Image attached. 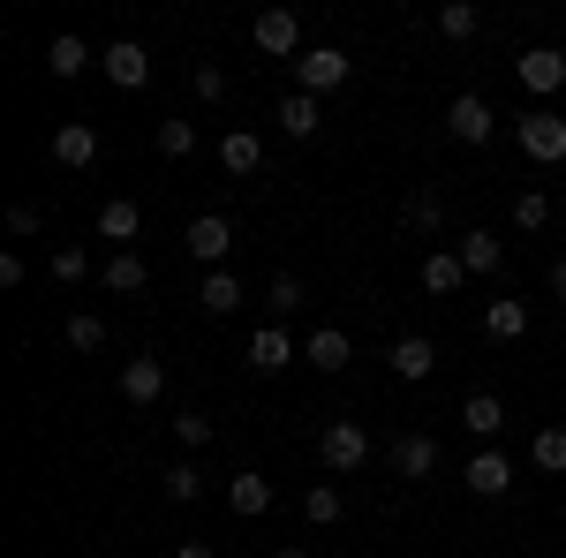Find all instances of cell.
<instances>
[{
	"instance_id": "6da1fadb",
	"label": "cell",
	"mask_w": 566,
	"mask_h": 558,
	"mask_svg": "<svg viewBox=\"0 0 566 558\" xmlns=\"http://www.w3.org/2000/svg\"><path fill=\"white\" fill-rule=\"evenodd\" d=\"M514 144H522L536 167H559V159H566V114H552V106L522 114V122H514Z\"/></svg>"
},
{
	"instance_id": "7a4b0ae2",
	"label": "cell",
	"mask_w": 566,
	"mask_h": 558,
	"mask_svg": "<svg viewBox=\"0 0 566 558\" xmlns=\"http://www.w3.org/2000/svg\"><path fill=\"white\" fill-rule=\"evenodd\" d=\"M317 461H325L333 475H355L363 461H370V430L348 423V415H340V423H325V430H317Z\"/></svg>"
},
{
	"instance_id": "3957f363",
	"label": "cell",
	"mask_w": 566,
	"mask_h": 558,
	"mask_svg": "<svg viewBox=\"0 0 566 558\" xmlns=\"http://www.w3.org/2000/svg\"><path fill=\"white\" fill-rule=\"evenodd\" d=\"M250 31H258V45L272 53V61H303V53H310V45H303V15H295V8H264Z\"/></svg>"
},
{
	"instance_id": "277c9868",
	"label": "cell",
	"mask_w": 566,
	"mask_h": 558,
	"mask_svg": "<svg viewBox=\"0 0 566 558\" xmlns=\"http://www.w3.org/2000/svg\"><path fill=\"white\" fill-rule=\"evenodd\" d=\"M348 53H340V45H310L303 61H295V91H310V98H317V91H340L348 84Z\"/></svg>"
},
{
	"instance_id": "5b68a950",
	"label": "cell",
	"mask_w": 566,
	"mask_h": 558,
	"mask_svg": "<svg viewBox=\"0 0 566 558\" xmlns=\"http://www.w3.org/2000/svg\"><path fill=\"white\" fill-rule=\"evenodd\" d=\"M181 242H189V257H197V264H212V272H227V250H234V227H227V212H197Z\"/></svg>"
},
{
	"instance_id": "8992f818",
	"label": "cell",
	"mask_w": 566,
	"mask_h": 558,
	"mask_svg": "<svg viewBox=\"0 0 566 558\" xmlns=\"http://www.w3.org/2000/svg\"><path fill=\"white\" fill-rule=\"evenodd\" d=\"M514 76H522L528 98H552V91H566V53L559 45H528L522 61H514Z\"/></svg>"
},
{
	"instance_id": "52a82bcc",
	"label": "cell",
	"mask_w": 566,
	"mask_h": 558,
	"mask_svg": "<svg viewBox=\"0 0 566 558\" xmlns=\"http://www.w3.org/2000/svg\"><path fill=\"white\" fill-rule=\"evenodd\" d=\"M122 400H129V408L167 400V362H159V355H129V362H122Z\"/></svg>"
},
{
	"instance_id": "ba28073f",
	"label": "cell",
	"mask_w": 566,
	"mask_h": 558,
	"mask_svg": "<svg viewBox=\"0 0 566 558\" xmlns=\"http://www.w3.org/2000/svg\"><path fill=\"white\" fill-rule=\"evenodd\" d=\"M431 468H438V438L431 430H400V438H392V475H400V483H423Z\"/></svg>"
},
{
	"instance_id": "9c48e42d",
	"label": "cell",
	"mask_w": 566,
	"mask_h": 558,
	"mask_svg": "<svg viewBox=\"0 0 566 558\" xmlns=\"http://www.w3.org/2000/svg\"><path fill=\"white\" fill-rule=\"evenodd\" d=\"M446 129L461 136V144H491V129H499V114H491V106H483L476 91H461V98H453V106H446Z\"/></svg>"
},
{
	"instance_id": "30bf717a",
	"label": "cell",
	"mask_w": 566,
	"mask_h": 558,
	"mask_svg": "<svg viewBox=\"0 0 566 558\" xmlns=\"http://www.w3.org/2000/svg\"><path fill=\"white\" fill-rule=\"evenodd\" d=\"M303 362H310V370H325V378H333V370H348V362H355V340L340 333V325H317V333L303 340Z\"/></svg>"
},
{
	"instance_id": "8fae6325",
	"label": "cell",
	"mask_w": 566,
	"mask_h": 558,
	"mask_svg": "<svg viewBox=\"0 0 566 558\" xmlns=\"http://www.w3.org/2000/svg\"><path fill=\"white\" fill-rule=\"evenodd\" d=\"M53 159L69 173L98 167V129H91V122H61V129H53Z\"/></svg>"
},
{
	"instance_id": "7c38bea8",
	"label": "cell",
	"mask_w": 566,
	"mask_h": 558,
	"mask_svg": "<svg viewBox=\"0 0 566 558\" xmlns=\"http://www.w3.org/2000/svg\"><path fill=\"white\" fill-rule=\"evenodd\" d=\"M106 76H114L122 91H144V84H151V53H144L136 39H114V45H106Z\"/></svg>"
},
{
	"instance_id": "4fadbf2b",
	"label": "cell",
	"mask_w": 566,
	"mask_h": 558,
	"mask_svg": "<svg viewBox=\"0 0 566 558\" xmlns=\"http://www.w3.org/2000/svg\"><path fill=\"white\" fill-rule=\"evenodd\" d=\"M453 257L469 264V280H483V272H499V264H506V242H499L491 227H469V234L453 242Z\"/></svg>"
},
{
	"instance_id": "5bb4252c",
	"label": "cell",
	"mask_w": 566,
	"mask_h": 558,
	"mask_svg": "<svg viewBox=\"0 0 566 558\" xmlns=\"http://www.w3.org/2000/svg\"><path fill=\"white\" fill-rule=\"evenodd\" d=\"M287 362H295L287 325H258V333H250V370H264V378H272V370H287Z\"/></svg>"
},
{
	"instance_id": "9a60e30c",
	"label": "cell",
	"mask_w": 566,
	"mask_h": 558,
	"mask_svg": "<svg viewBox=\"0 0 566 558\" xmlns=\"http://www.w3.org/2000/svg\"><path fill=\"white\" fill-rule=\"evenodd\" d=\"M483 333H491V340H528V302L522 295L483 302Z\"/></svg>"
},
{
	"instance_id": "2e32d148",
	"label": "cell",
	"mask_w": 566,
	"mask_h": 558,
	"mask_svg": "<svg viewBox=\"0 0 566 558\" xmlns=\"http://www.w3.org/2000/svg\"><path fill=\"white\" fill-rule=\"evenodd\" d=\"M438 370V347L423 333H408V340H392V378H408V386H423Z\"/></svg>"
},
{
	"instance_id": "e0dca14e",
	"label": "cell",
	"mask_w": 566,
	"mask_h": 558,
	"mask_svg": "<svg viewBox=\"0 0 566 558\" xmlns=\"http://www.w3.org/2000/svg\"><path fill=\"white\" fill-rule=\"evenodd\" d=\"M469 491H476V498H506V491H514V461H506V453H476V461H469Z\"/></svg>"
},
{
	"instance_id": "ac0fdd59",
	"label": "cell",
	"mask_w": 566,
	"mask_h": 558,
	"mask_svg": "<svg viewBox=\"0 0 566 558\" xmlns=\"http://www.w3.org/2000/svg\"><path fill=\"white\" fill-rule=\"evenodd\" d=\"M242 280H234V272H205V287H197V309H205V317H234V309H242Z\"/></svg>"
},
{
	"instance_id": "d6986e66",
	"label": "cell",
	"mask_w": 566,
	"mask_h": 558,
	"mask_svg": "<svg viewBox=\"0 0 566 558\" xmlns=\"http://www.w3.org/2000/svg\"><path fill=\"white\" fill-rule=\"evenodd\" d=\"M227 506H234V514H242V520L272 514V483H264L258 468H242V475H234V483H227Z\"/></svg>"
},
{
	"instance_id": "ffe728a7",
	"label": "cell",
	"mask_w": 566,
	"mask_h": 558,
	"mask_svg": "<svg viewBox=\"0 0 566 558\" xmlns=\"http://www.w3.org/2000/svg\"><path fill=\"white\" fill-rule=\"evenodd\" d=\"M461 423H469V438H499L506 430V400L499 392H469L461 400Z\"/></svg>"
},
{
	"instance_id": "44dd1931",
	"label": "cell",
	"mask_w": 566,
	"mask_h": 558,
	"mask_svg": "<svg viewBox=\"0 0 566 558\" xmlns=\"http://www.w3.org/2000/svg\"><path fill=\"white\" fill-rule=\"evenodd\" d=\"M219 167H227V173H258L264 167V144L250 129H227V136H219Z\"/></svg>"
},
{
	"instance_id": "7402d4cb",
	"label": "cell",
	"mask_w": 566,
	"mask_h": 558,
	"mask_svg": "<svg viewBox=\"0 0 566 558\" xmlns=\"http://www.w3.org/2000/svg\"><path fill=\"white\" fill-rule=\"evenodd\" d=\"M423 287H431V295H461V287H469V264L453 257V250H431V257H423Z\"/></svg>"
},
{
	"instance_id": "603a6c76",
	"label": "cell",
	"mask_w": 566,
	"mask_h": 558,
	"mask_svg": "<svg viewBox=\"0 0 566 558\" xmlns=\"http://www.w3.org/2000/svg\"><path fill=\"white\" fill-rule=\"evenodd\" d=\"M84 69H91V45L76 31H61V39L45 45V76H84Z\"/></svg>"
},
{
	"instance_id": "cb8c5ba5",
	"label": "cell",
	"mask_w": 566,
	"mask_h": 558,
	"mask_svg": "<svg viewBox=\"0 0 566 558\" xmlns=\"http://www.w3.org/2000/svg\"><path fill=\"white\" fill-rule=\"evenodd\" d=\"M136 227H144V212H136L129 197H106V204H98V234H106V242H136Z\"/></svg>"
},
{
	"instance_id": "d4e9b609",
	"label": "cell",
	"mask_w": 566,
	"mask_h": 558,
	"mask_svg": "<svg viewBox=\"0 0 566 558\" xmlns=\"http://www.w3.org/2000/svg\"><path fill=\"white\" fill-rule=\"evenodd\" d=\"M280 129L295 136V144L317 136V98H310V91H287V98H280Z\"/></svg>"
},
{
	"instance_id": "484cf974",
	"label": "cell",
	"mask_w": 566,
	"mask_h": 558,
	"mask_svg": "<svg viewBox=\"0 0 566 558\" xmlns=\"http://www.w3.org/2000/svg\"><path fill=\"white\" fill-rule=\"evenodd\" d=\"M144 280H151V272H144L136 250H114V257H106V287H114V295H144Z\"/></svg>"
},
{
	"instance_id": "4316f807",
	"label": "cell",
	"mask_w": 566,
	"mask_h": 558,
	"mask_svg": "<svg viewBox=\"0 0 566 558\" xmlns=\"http://www.w3.org/2000/svg\"><path fill=\"white\" fill-rule=\"evenodd\" d=\"M528 461H536L544 475H566V430H559V423H544L536 438H528Z\"/></svg>"
},
{
	"instance_id": "83f0119b",
	"label": "cell",
	"mask_w": 566,
	"mask_h": 558,
	"mask_svg": "<svg viewBox=\"0 0 566 558\" xmlns=\"http://www.w3.org/2000/svg\"><path fill=\"white\" fill-rule=\"evenodd\" d=\"M400 227H416V234H438V227H446V204H438L431 189H416V197L400 204Z\"/></svg>"
},
{
	"instance_id": "f1b7e54d",
	"label": "cell",
	"mask_w": 566,
	"mask_h": 558,
	"mask_svg": "<svg viewBox=\"0 0 566 558\" xmlns=\"http://www.w3.org/2000/svg\"><path fill=\"white\" fill-rule=\"evenodd\" d=\"M514 227H522V234H544V227H552V197H544V189H522V197H514Z\"/></svg>"
},
{
	"instance_id": "f546056e",
	"label": "cell",
	"mask_w": 566,
	"mask_h": 558,
	"mask_svg": "<svg viewBox=\"0 0 566 558\" xmlns=\"http://www.w3.org/2000/svg\"><path fill=\"white\" fill-rule=\"evenodd\" d=\"M69 347H76V355H98V347H106V317L76 309V317H69Z\"/></svg>"
},
{
	"instance_id": "4dcf8cb0",
	"label": "cell",
	"mask_w": 566,
	"mask_h": 558,
	"mask_svg": "<svg viewBox=\"0 0 566 558\" xmlns=\"http://www.w3.org/2000/svg\"><path fill=\"white\" fill-rule=\"evenodd\" d=\"M167 498H175V506L205 498V468H197V461H175V468H167Z\"/></svg>"
},
{
	"instance_id": "1f68e13d",
	"label": "cell",
	"mask_w": 566,
	"mask_h": 558,
	"mask_svg": "<svg viewBox=\"0 0 566 558\" xmlns=\"http://www.w3.org/2000/svg\"><path fill=\"white\" fill-rule=\"evenodd\" d=\"M264 302H272V317L287 325V317H295V302H303V280H295V272H272V287H264Z\"/></svg>"
},
{
	"instance_id": "d6a6232c",
	"label": "cell",
	"mask_w": 566,
	"mask_h": 558,
	"mask_svg": "<svg viewBox=\"0 0 566 558\" xmlns=\"http://www.w3.org/2000/svg\"><path fill=\"white\" fill-rule=\"evenodd\" d=\"M476 8H469V0H446V8H438V31H446V39H476Z\"/></svg>"
},
{
	"instance_id": "836d02e7",
	"label": "cell",
	"mask_w": 566,
	"mask_h": 558,
	"mask_svg": "<svg viewBox=\"0 0 566 558\" xmlns=\"http://www.w3.org/2000/svg\"><path fill=\"white\" fill-rule=\"evenodd\" d=\"M197 151V122H159V159H189Z\"/></svg>"
},
{
	"instance_id": "e575fe53",
	"label": "cell",
	"mask_w": 566,
	"mask_h": 558,
	"mask_svg": "<svg viewBox=\"0 0 566 558\" xmlns=\"http://www.w3.org/2000/svg\"><path fill=\"white\" fill-rule=\"evenodd\" d=\"M303 514H310V528H333V520H340V491H333V483H317V491L303 498Z\"/></svg>"
},
{
	"instance_id": "d590c367",
	"label": "cell",
	"mask_w": 566,
	"mask_h": 558,
	"mask_svg": "<svg viewBox=\"0 0 566 558\" xmlns=\"http://www.w3.org/2000/svg\"><path fill=\"white\" fill-rule=\"evenodd\" d=\"M175 438L189 445V453H197V445H212V415H205V408H181V415H175Z\"/></svg>"
},
{
	"instance_id": "8d00e7d4",
	"label": "cell",
	"mask_w": 566,
	"mask_h": 558,
	"mask_svg": "<svg viewBox=\"0 0 566 558\" xmlns=\"http://www.w3.org/2000/svg\"><path fill=\"white\" fill-rule=\"evenodd\" d=\"M189 91H197V98H227V69H219V61H197Z\"/></svg>"
},
{
	"instance_id": "74e56055",
	"label": "cell",
	"mask_w": 566,
	"mask_h": 558,
	"mask_svg": "<svg viewBox=\"0 0 566 558\" xmlns=\"http://www.w3.org/2000/svg\"><path fill=\"white\" fill-rule=\"evenodd\" d=\"M84 272H91V257H84V250H53V280H61V287H76Z\"/></svg>"
},
{
	"instance_id": "f35d334b",
	"label": "cell",
	"mask_w": 566,
	"mask_h": 558,
	"mask_svg": "<svg viewBox=\"0 0 566 558\" xmlns=\"http://www.w3.org/2000/svg\"><path fill=\"white\" fill-rule=\"evenodd\" d=\"M8 234H39V204H15L8 212Z\"/></svg>"
},
{
	"instance_id": "ab89813d",
	"label": "cell",
	"mask_w": 566,
	"mask_h": 558,
	"mask_svg": "<svg viewBox=\"0 0 566 558\" xmlns=\"http://www.w3.org/2000/svg\"><path fill=\"white\" fill-rule=\"evenodd\" d=\"M175 558H219L212 544H175Z\"/></svg>"
},
{
	"instance_id": "60d3db41",
	"label": "cell",
	"mask_w": 566,
	"mask_h": 558,
	"mask_svg": "<svg viewBox=\"0 0 566 558\" xmlns=\"http://www.w3.org/2000/svg\"><path fill=\"white\" fill-rule=\"evenodd\" d=\"M552 295H559V302H566V257H559V264H552Z\"/></svg>"
},
{
	"instance_id": "b9f144b4",
	"label": "cell",
	"mask_w": 566,
	"mask_h": 558,
	"mask_svg": "<svg viewBox=\"0 0 566 558\" xmlns=\"http://www.w3.org/2000/svg\"><path fill=\"white\" fill-rule=\"evenodd\" d=\"M280 558H310V551H295V544H287V551H280Z\"/></svg>"
}]
</instances>
